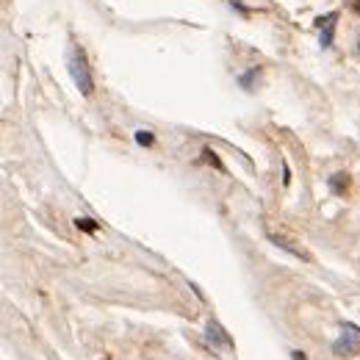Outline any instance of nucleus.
I'll use <instances>...</instances> for the list:
<instances>
[{"label": "nucleus", "instance_id": "1", "mask_svg": "<svg viewBox=\"0 0 360 360\" xmlns=\"http://www.w3.org/2000/svg\"><path fill=\"white\" fill-rule=\"evenodd\" d=\"M69 75H72V80H75V86L80 89V95H92V89H95V83H92V75H89V67H86V59L80 50H72L69 53Z\"/></svg>", "mask_w": 360, "mask_h": 360}, {"label": "nucleus", "instance_id": "2", "mask_svg": "<svg viewBox=\"0 0 360 360\" xmlns=\"http://www.w3.org/2000/svg\"><path fill=\"white\" fill-rule=\"evenodd\" d=\"M333 352L338 358H352L360 352V327L355 324H343L341 327V338L333 343Z\"/></svg>", "mask_w": 360, "mask_h": 360}, {"label": "nucleus", "instance_id": "3", "mask_svg": "<svg viewBox=\"0 0 360 360\" xmlns=\"http://www.w3.org/2000/svg\"><path fill=\"white\" fill-rule=\"evenodd\" d=\"M205 338H208V343H214V349L216 346H227L230 349L233 346V338L227 333H224L222 327L216 324V321H208V333H205Z\"/></svg>", "mask_w": 360, "mask_h": 360}, {"label": "nucleus", "instance_id": "4", "mask_svg": "<svg viewBox=\"0 0 360 360\" xmlns=\"http://www.w3.org/2000/svg\"><path fill=\"white\" fill-rule=\"evenodd\" d=\"M335 20H338V11H330L327 17H321V44L324 47H333V36H335Z\"/></svg>", "mask_w": 360, "mask_h": 360}, {"label": "nucleus", "instance_id": "5", "mask_svg": "<svg viewBox=\"0 0 360 360\" xmlns=\"http://www.w3.org/2000/svg\"><path fill=\"white\" fill-rule=\"evenodd\" d=\"M272 241H275L277 247H283V249H288V252H291L294 258H305V260H308V255H305V252H302V249L291 247V241H285V239H280V236H272Z\"/></svg>", "mask_w": 360, "mask_h": 360}, {"label": "nucleus", "instance_id": "6", "mask_svg": "<svg viewBox=\"0 0 360 360\" xmlns=\"http://www.w3.org/2000/svg\"><path fill=\"white\" fill-rule=\"evenodd\" d=\"M75 224L80 227V230H86V233H95V230H97L95 219H86V216H83V219H75Z\"/></svg>", "mask_w": 360, "mask_h": 360}, {"label": "nucleus", "instance_id": "7", "mask_svg": "<svg viewBox=\"0 0 360 360\" xmlns=\"http://www.w3.org/2000/svg\"><path fill=\"white\" fill-rule=\"evenodd\" d=\"M136 141H139L141 147L153 144V133H150V130H136Z\"/></svg>", "mask_w": 360, "mask_h": 360}, {"label": "nucleus", "instance_id": "8", "mask_svg": "<svg viewBox=\"0 0 360 360\" xmlns=\"http://www.w3.org/2000/svg\"><path fill=\"white\" fill-rule=\"evenodd\" d=\"M258 75V67H252V69H249V72H247V75H241L239 78V80H241V86H249V83H252V78H255Z\"/></svg>", "mask_w": 360, "mask_h": 360}, {"label": "nucleus", "instance_id": "9", "mask_svg": "<svg viewBox=\"0 0 360 360\" xmlns=\"http://www.w3.org/2000/svg\"><path fill=\"white\" fill-rule=\"evenodd\" d=\"M294 355V360H305V355H302V352H291Z\"/></svg>", "mask_w": 360, "mask_h": 360}, {"label": "nucleus", "instance_id": "10", "mask_svg": "<svg viewBox=\"0 0 360 360\" xmlns=\"http://www.w3.org/2000/svg\"><path fill=\"white\" fill-rule=\"evenodd\" d=\"M358 50H360V44H358Z\"/></svg>", "mask_w": 360, "mask_h": 360}]
</instances>
